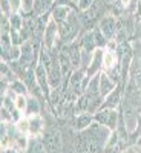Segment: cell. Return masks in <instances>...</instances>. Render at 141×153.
<instances>
[{
	"label": "cell",
	"instance_id": "cell-12",
	"mask_svg": "<svg viewBox=\"0 0 141 153\" xmlns=\"http://www.w3.org/2000/svg\"><path fill=\"white\" fill-rule=\"evenodd\" d=\"M17 129H19L22 133H28V132H29V121H28V120H20Z\"/></svg>",
	"mask_w": 141,
	"mask_h": 153
},
{
	"label": "cell",
	"instance_id": "cell-4",
	"mask_svg": "<svg viewBox=\"0 0 141 153\" xmlns=\"http://www.w3.org/2000/svg\"><path fill=\"white\" fill-rule=\"evenodd\" d=\"M22 65L23 66H26L28 63H29V60H31V57H32V48H31V45L29 43H25L23 45V48H22Z\"/></svg>",
	"mask_w": 141,
	"mask_h": 153
},
{
	"label": "cell",
	"instance_id": "cell-16",
	"mask_svg": "<svg viewBox=\"0 0 141 153\" xmlns=\"http://www.w3.org/2000/svg\"><path fill=\"white\" fill-rule=\"evenodd\" d=\"M78 126V129H83V127H86V126H89V117H80L78 118V123H77Z\"/></svg>",
	"mask_w": 141,
	"mask_h": 153
},
{
	"label": "cell",
	"instance_id": "cell-18",
	"mask_svg": "<svg viewBox=\"0 0 141 153\" xmlns=\"http://www.w3.org/2000/svg\"><path fill=\"white\" fill-rule=\"evenodd\" d=\"M32 2H34V0H23V8L26 9V11H29V9H31Z\"/></svg>",
	"mask_w": 141,
	"mask_h": 153
},
{
	"label": "cell",
	"instance_id": "cell-6",
	"mask_svg": "<svg viewBox=\"0 0 141 153\" xmlns=\"http://www.w3.org/2000/svg\"><path fill=\"white\" fill-rule=\"evenodd\" d=\"M68 8H65V6H58L55 11H54V17H55V20L57 22H66L68 20Z\"/></svg>",
	"mask_w": 141,
	"mask_h": 153
},
{
	"label": "cell",
	"instance_id": "cell-5",
	"mask_svg": "<svg viewBox=\"0 0 141 153\" xmlns=\"http://www.w3.org/2000/svg\"><path fill=\"white\" fill-rule=\"evenodd\" d=\"M113 20L112 19H104L103 22H101V29H103V32H104V35L106 37H112L113 35Z\"/></svg>",
	"mask_w": 141,
	"mask_h": 153
},
{
	"label": "cell",
	"instance_id": "cell-1",
	"mask_svg": "<svg viewBox=\"0 0 141 153\" xmlns=\"http://www.w3.org/2000/svg\"><path fill=\"white\" fill-rule=\"evenodd\" d=\"M55 32H57L55 22H49V23H48V28H46V34H45V46H46L48 49L52 46V43H54Z\"/></svg>",
	"mask_w": 141,
	"mask_h": 153
},
{
	"label": "cell",
	"instance_id": "cell-15",
	"mask_svg": "<svg viewBox=\"0 0 141 153\" xmlns=\"http://www.w3.org/2000/svg\"><path fill=\"white\" fill-rule=\"evenodd\" d=\"M8 2H9V8L14 12H17L22 6V0H8Z\"/></svg>",
	"mask_w": 141,
	"mask_h": 153
},
{
	"label": "cell",
	"instance_id": "cell-11",
	"mask_svg": "<svg viewBox=\"0 0 141 153\" xmlns=\"http://www.w3.org/2000/svg\"><path fill=\"white\" fill-rule=\"evenodd\" d=\"M26 110H28V113H38V110H40V107H38V103H37L35 100H29Z\"/></svg>",
	"mask_w": 141,
	"mask_h": 153
},
{
	"label": "cell",
	"instance_id": "cell-13",
	"mask_svg": "<svg viewBox=\"0 0 141 153\" xmlns=\"http://www.w3.org/2000/svg\"><path fill=\"white\" fill-rule=\"evenodd\" d=\"M20 26H22V20L19 16L14 14L11 19V28H12V31H16V29H20Z\"/></svg>",
	"mask_w": 141,
	"mask_h": 153
},
{
	"label": "cell",
	"instance_id": "cell-8",
	"mask_svg": "<svg viewBox=\"0 0 141 153\" xmlns=\"http://www.w3.org/2000/svg\"><path fill=\"white\" fill-rule=\"evenodd\" d=\"M103 65H104V69H110L113 65H115V54L112 51H107V52L103 55Z\"/></svg>",
	"mask_w": 141,
	"mask_h": 153
},
{
	"label": "cell",
	"instance_id": "cell-10",
	"mask_svg": "<svg viewBox=\"0 0 141 153\" xmlns=\"http://www.w3.org/2000/svg\"><path fill=\"white\" fill-rule=\"evenodd\" d=\"M16 107L19 110H25V109L28 107V101H26V98H25L23 95H19L16 98Z\"/></svg>",
	"mask_w": 141,
	"mask_h": 153
},
{
	"label": "cell",
	"instance_id": "cell-21",
	"mask_svg": "<svg viewBox=\"0 0 141 153\" xmlns=\"http://www.w3.org/2000/svg\"><path fill=\"white\" fill-rule=\"evenodd\" d=\"M127 153H138V152H135V149H131V150H127Z\"/></svg>",
	"mask_w": 141,
	"mask_h": 153
},
{
	"label": "cell",
	"instance_id": "cell-14",
	"mask_svg": "<svg viewBox=\"0 0 141 153\" xmlns=\"http://www.w3.org/2000/svg\"><path fill=\"white\" fill-rule=\"evenodd\" d=\"M12 91H14V92H17L19 95H23L25 94V86L22 84V83H12Z\"/></svg>",
	"mask_w": 141,
	"mask_h": 153
},
{
	"label": "cell",
	"instance_id": "cell-19",
	"mask_svg": "<svg viewBox=\"0 0 141 153\" xmlns=\"http://www.w3.org/2000/svg\"><path fill=\"white\" fill-rule=\"evenodd\" d=\"M58 2H60V5H66L69 0H58Z\"/></svg>",
	"mask_w": 141,
	"mask_h": 153
},
{
	"label": "cell",
	"instance_id": "cell-3",
	"mask_svg": "<svg viewBox=\"0 0 141 153\" xmlns=\"http://www.w3.org/2000/svg\"><path fill=\"white\" fill-rule=\"evenodd\" d=\"M35 75H37L38 84L42 86V91H43L45 94H48V84H46V75H45V66H43V65H40V66L37 68Z\"/></svg>",
	"mask_w": 141,
	"mask_h": 153
},
{
	"label": "cell",
	"instance_id": "cell-2",
	"mask_svg": "<svg viewBox=\"0 0 141 153\" xmlns=\"http://www.w3.org/2000/svg\"><path fill=\"white\" fill-rule=\"evenodd\" d=\"M42 130H43V120L38 117V115H34V117L29 120V133L38 135Z\"/></svg>",
	"mask_w": 141,
	"mask_h": 153
},
{
	"label": "cell",
	"instance_id": "cell-7",
	"mask_svg": "<svg viewBox=\"0 0 141 153\" xmlns=\"http://www.w3.org/2000/svg\"><path fill=\"white\" fill-rule=\"evenodd\" d=\"M101 95H103V97H106L110 91H112V89H113V84L106 78V75H101Z\"/></svg>",
	"mask_w": 141,
	"mask_h": 153
},
{
	"label": "cell",
	"instance_id": "cell-17",
	"mask_svg": "<svg viewBox=\"0 0 141 153\" xmlns=\"http://www.w3.org/2000/svg\"><path fill=\"white\" fill-rule=\"evenodd\" d=\"M91 3H92V0H80V8L81 9H86Z\"/></svg>",
	"mask_w": 141,
	"mask_h": 153
},
{
	"label": "cell",
	"instance_id": "cell-20",
	"mask_svg": "<svg viewBox=\"0 0 141 153\" xmlns=\"http://www.w3.org/2000/svg\"><path fill=\"white\" fill-rule=\"evenodd\" d=\"M131 3V0H123V5H129Z\"/></svg>",
	"mask_w": 141,
	"mask_h": 153
},
{
	"label": "cell",
	"instance_id": "cell-9",
	"mask_svg": "<svg viewBox=\"0 0 141 153\" xmlns=\"http://www.w3.org/2000/svg\"><path fill=\"white\" fill-rule=\"evenodd\" d=\"M34 3H35L37 12H38V14H42V12H45L49 8V5L52 3V0H34Z\"/></svg>",
	"mask_w": 141,
	"mask_h": 153
}]
</instances>
